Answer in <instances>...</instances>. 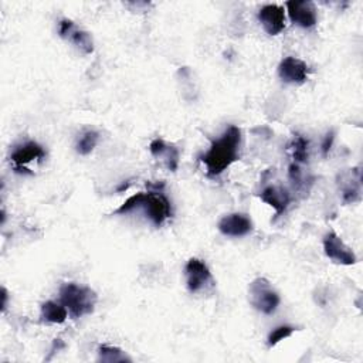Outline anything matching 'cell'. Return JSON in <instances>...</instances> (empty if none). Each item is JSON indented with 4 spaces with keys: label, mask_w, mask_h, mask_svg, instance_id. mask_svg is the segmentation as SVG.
<instances>
[{
    "label": "cell",
    "mask_w": 363,
    "mask_h": 363,
    "mask_svg": "<svg viewBox=\"0 0 363 363\" xmlns=\"http://www.w3.org/2000/svg\"><path fill=\"white\" fill-rule=\"evenodd\" d=\"M186 284L191 294H197L206 291L213 285V278L208 267L203 259L190 258L184 267Z\"/></svg>",
    "instance_id": "5"
},
{
    "label": "cell",
    "mask_w": 363,
    "mask_h": 363,
    "mask_svg": "<svg viewBox=\"0 0 363 363\" xmlns=\"http://www.w3.org/2000/svg\"><path fill=\"white\" fill-rule=\"evenodd\" d=\"M98 359L104 363H119V362H130V357L119 347L101 345L98 349Z\"/></svg>",
    "instance_id": "18"
},
{
    "label": "cell",
    "mask_w": 363,
    "mask_h": 363,
    "mask_svg": "<svg viewBox=\"0 0 363 363\" xmlns=\"http://www.w3.org/2000/svg\"><path fill=\"white\" fill-rule=\"evenodd\" d=\"M286 11L292 23L299 27L311 28L316 24V9L312 1H286Z\"/></svg>",
    "instance_id": "10"
},
{
    "label": "cell",
    "mask_w": 363,
    "mask_h": 363,
    "mask_svg": "<svg viewBox=\"0 0 363 363\" xmlns=\"http://www.w3.org/2000/svg\"><path fill=\"white\" fill-rule=\"evenodd\" d=\"M143 197H145V191H139V193L130 196L123 204H121V206L113 211V214H122V216H123V214H128V213H132V211L140 208L142 201H143Z\"/></svg>",
    "instance_id": "20"
},
{
    "label": "cell",
    "mask_w": 363,
    "mask_h": 363,
    "mask_svg": "<svg viewBox=\"0 0 363 363\" xmlns=\"http://www.w3.org/2000/svg\"><path fill=\"white\" fill-rule=\"evenodd\" d=\"M41 318L50 323H62L67 319V308L62 303L47 301L41 305Z\"/></svg>",
    "instance_id": "16"
},
{
    "label": "cell",
    "mask_w": 363,
    "mask_h": 363,
    "mask_svg": "<svg viewBox=\"0 0 363 363\" xmlns=\"http://www.w3.org/2000/svg\"><path fill=\"white\" fill-rule=\"evenodd\" d=\"M295 332V328L294 326H289V325H281V326H277L274 330H271V333L268 335V339H267V343L269 347L275 346L277 343H279L281 340L289 337L292 333Z\"/></svg>",
    "instance_id": "21"
},
{
    "label": "cell",
    "mask_w": 363,
    "mask_h": 363,
    "mask_svg": "<svg viewBox=\"0 0 363 363\" xmlns=\"http://www.w3.org/2000/svg\"><path fill=\"white\" fill-rule=\"evenodd\" d=\"M289 149L292 152V163H296V164H302V163H306L308 162V150H309V142L308 139H305L302 135H295L291 145H289Z\"/></svg>",
    "instance_id": "17"
},
{
    "label": "cell",
    "mask_w": 363,
    "mask_h": 363,
    "mask_svg": "<svg viewBox=\"0 0 363 363\" xmlns=\"http://www.w3.org/2000/svg\"><path fill=\"white\" fill-rule=\"evenodd\" d=\"M248 301L259 312L271 315L279 305V295L274 291L267 278H255L248 286Z\"/></svg>",
    "instance_id": "4"
},
{
    "label": "cell",
    "mask_w": 363,
    "mask_h": 363,
    "mask_svg": "<svg viewBox=\"0 0 363 363\" xmlns=\"http://www.w3.org/2000/svg\"><path fill=\"white\" fill-rule=\"evenodd\" d=\"M241 130L238 126H228L223 135L213 140L208 150L200 156V160L207 169V174L216 177L221 174L240 157Z\"/></svg>",
    "instance_id": "1"
},
{
    "label": "cell",
    "mask_w": 363,
    "mask_h": 363,
    "mask_svg": "<svg viewBox=\"0 0 363 363\" xmlns=\"http://www.w3.org/2000/svg\"><path fill=\"white\" fill-rule=\"evenodd\" d=\"M337 186L345 204L356 203L362 196V172L359 167H352L337 174Z\"/></svg>",
    "instance_id": "6"
},
{
    "label": "cell",
    "mask_w": 363,
    "mask_h": 363,
    "mask_svg": "<svg viewBox=\"0 0 363 363\" xmlns=\"http://www.w3.org/2000/svg\"><path fill=\"white\" fill-rule=\"evenodd\" d=\"M258 20L269 35H277L285 27L284 7L278 4H265L258 11Z\"/></svg>",
    "instance_id": "9"
},
{
    "label": "cell",
    "mask_w": 363,
    "mask_h": 363,
    "mask_svg": "<svg viewBox=\"0 0 363 363\" xmlns=\"http://www.w3.org/2000/svg\"><path fill=\"white\" fill-rule=\"evenodd\" d=\"M45 156V152L43 149L41 145H38L37 142H26L24 145L16 147L10 156L11 162L16 166V172H26L27 169L23 167L24 164L30 163L31 160L35 159H43Z\"/></svg>",
    "instance_id": "14"
},
{
    "label": "cell",
    "mask_w": 363,
    "mask_h": 363,
    "mask_svg": "<svg viewBox=\"0 0 363 363\" xmlns=\"http://www.w3.org/2000/svg\"><path fill=\"white\" fill-rule=\"evenodd\" d=\"M58 34L72 43L82 54H91L94 51V41L89 33L78 28L69 18H62L58 23Z\"/></svg>",
    "instance_id": "7"
},
{
    "label": "cell",
    "mask_w": 363,
    "mask_h": 363,
    "mask_svg": "<svg viewBox=\"0 0 363 363\" xmlns=\"http://www.w3.org/2000/svg\"><path fill=\"white\" fill-rule=\"evenodd\" d=\"M258 197L275 210V217H279L291 203L289 193L279 186H267L259 191Z\"/></svg>",
    "instance_id": "15"
},
{
    "label": "cell",
    "mask_w": 363,
    "mask_h": 363,
    "mask_svg": "<svg viewBox=\"0 0 363 363\" xmlns=\"http://www.w3.org/2000/svg\"><path fill=\"white\" fill-rule=\"evenodd\" d=\"M323 251L326 257L342 265H352L356 262V255L353 251L342 241V238L335 233L329 231L323 237Z\"/></svg>",
    "instance_id": "8"
},
{
    "label": "cell",
    "mask_w": 363,
    "mask_h": 363,
    "mask_svg": "<svg viewBox=\"0 0 363 363\" xmlns=\"http://www.w3.org/2000/svg\"><path fill=\"white\" fill-rule=\"evenodd\" d=\"M333 139H335L333 130L328 132L326 136H325V139H323V142H322V155H323V156H328V153H329V150H330V147H332Z\"/></svg>",
    "instance_id": "22"
},
{
    "label": "cell",
    "mask_w": 363,
    "mask_h": 363,
    "mask_svg": "<svg viewBox=\"0 0 363 363\" xmlns=\"http://www.w3.org/2000/svg\"><path fill=\"white\" fill-rule=\"evenodd\" d=\"M1 298H3V303H1V306H3V309H6V302H7V291L3 288L1 289Z\"/></svg>",
    "instance_id": "23"
},
{
    "label": "cell",
    "mask_w": 363,
    "mask_h": 363,
    "mask_svg": "<svg viewBox=\"0 0 363 363\" xmlns=\"http://www.w3.org/2000/svg\"><path fill=\"white\" fill-rule=\"evenodd\" d=\"M150 190L145 191V197L140 208H143L146 217L156 225L160 227L172 216V204L163 193V182L147 183Z\"/></svg>",
    "instance_id": "3"
},
{
    "label": "cell",
    "mask_w": 363,
    "mask_h": 363,
    "mask_svg": "<svg viewBox=\"0 0 363 363\" xmlns=\"http://www.w3.org/2000/svg\"><path fill=\"white\" fill-rule=\"evenodd\" d=\"M308 65L299 58L286 57L278 65V74L288 84H303L308 79Z\"/></svg>",
    "instance_id": "11"
},
{
    "label": "cell",
    "mask_w": 363,
    "mask_h": 363,
    "mask_svg": "<svg viewBox=\"0 0 363 363\" xmlns=\"http://www.w3.org/2000/svg\"><path fill=\"white\" fill-rule=\"evenodd\" d=\"M218 230L228 237H242L251 233L252 221L241 213H231L218 221Z\"/></svg>",
    "instance_id": "12"
},
{
    "label": "cell",
    "mask_w": 363,
    "mask_h": 363,
    "mask_svg": "<svg viewBox=\"0 0 363 363\" xmlns=\"http://www.w3.org/2000/svg\"><path fill=\"white\" fill-rule=\"evenodd\" d=\"M149 150L152 156L157 160H160L169 170L176 172L179 167V160H180V153L179 149L174 145L166 143L163 139L156 138L150 142Z\"/></svg>",
    "instance_id": "13"
},
{
    "label": "cell",
    "mask_w": 363,
    "mask_h": 363,
    "mask_svg": "<svg viewBox=\"0 0 363 363\" xmlns=\"http://www.w3.org/2000/svg\"><path fill=\"white\" fill-rule=\"evenodd\" d=\"M96 299V294L88 286L68 282L60 288V301L74 319L91 313L95 308Z\"/></svg>",
    "instance_id": "2"
},
{
    "label": "cell",
    "mask_w": 363,
    "mask_h": 363,
    "mask_svg": "<svg viewBox=\"0 0 363 363\" xmlns=\"http://www.w3.org/2000/svg\"><path fill=\"white\" fill-rule=\"evenodd\" d=\"M96 142H98V132L86 130L77 142V152L79 155H88L94 150Z\"/></svg>",
    "instance_id": "19"
}]
</instances>
